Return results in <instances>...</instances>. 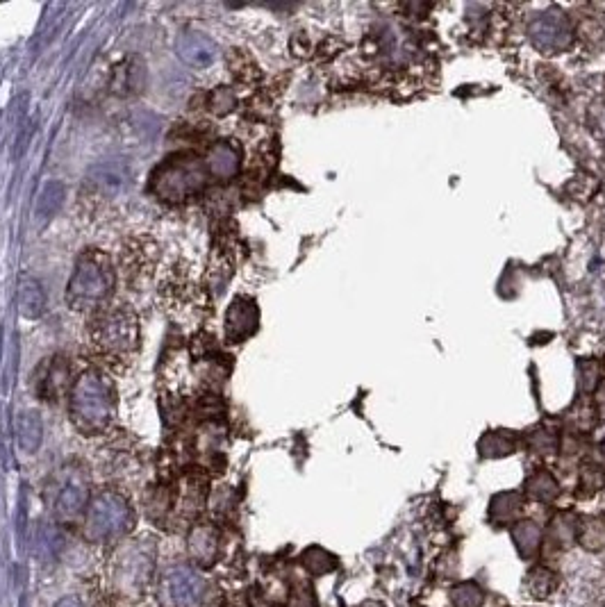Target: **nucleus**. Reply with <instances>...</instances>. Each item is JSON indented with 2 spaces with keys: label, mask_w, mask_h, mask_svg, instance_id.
<instances>
[{
  "label": "nucleus",
  "mask_w": 605,
  "mask_h": 607,
  "mask_svg": "<svg viewBox=\"0 0 605 607\" xmlns=\"http://www.w3.org/2000/svg\"><path fill=\"white\" fill-rule=\"evenodd\" d=\"M157 571V539L135 535L114 544L105 564V585L123 605L142 603L151 592Z\"/></svg>",
  "instance_id": "1"
},
{
  "label": "nucleus",
  "mask_w": 605,
  "mask_h": 607,
  "mask_svg": "<svg viewBox=\"0 0 605 607\" xmlns=\"http://www.w3.org/2000/svg\"><path fill=\"white\" fill-rule=\"evenodd\" d=\"M207 496H210L207 473L203 469H185L171 482H162L151 489L146 501L148 517L167 530L189 528L203 514Z\"/></svg>",
  "instance_id": "2"
},
{
  "label": "nucleus",
  "mask_w": 605,
  "mask_h": 607,
  "mask_svg": "<svg viewBox=\"0 0 605 607\" xmlns=\"http://www.w3.org/2000/svg\"><path fill=\"white\" fill-rule=\"evenodd\" d=\"M69 414L73 426L82 435L96 437L107 432L116 419V392L112 380L96 369L80 373L71 387Z\"/></svg>",
  "instance_id": "3"
},
{
  "label": "nucleus",
  "mask_w": 605,
  "mask_h": 607,
  "mask_svg": "<svg viewBox=\"0 0 605 607\" xmlns=\"http://www.w3.org/2000/svg\"><path fill=\"white\" fill-rule=\"evenodd\" d=\"M116 276L107 255L89 248L82 253L66 287V301L76 312H94L112 296Z\"/></svg>",
  "instance_id": "4"
},
{
  "label": "nucleus",
  "mask_w": 605,
  "mask_h": 607,
  "mask_svg": "<svg viewBox=\"0 0 605 607\" xmlns=\"http://www.w3.org/2000/svg\"><path fill=\"white\" fill-rule=\"evenodd\" d=\"M135 528V510L116 489H101L85 510V537L91 544H119Z\"/></svg>",
  "instance_id": "5"
},
{
  "label": "nucleus",
  "mask_w": 605,
  "mask_h": 607,
  "mask_svg": "<svg viewBox=\"0 0 605 607\" xmlns=\"http://www.w3.org/2000/svg\"><path fill=\"white\" fill-rule=\"evenodd\" d=\"M205 160L192 153L176 155L157 166L151 180L153 194L167 203H187L196 198L207 185Z\"/></svg>",
  "instance_id": "6"
},
{
  "label": "nucleus",
  "mask_w": 605,
  "mask_h": 607,
  "mask_svg": "<svg viewBox=\"0 0 605 607\" xmlns=\"http://www.w3.org/2000/svg\"><path fill=\"white\" fill-rule=\"evenodd\" d=\"M89 339L107 357H126L139 346V321L130 307H101L89 321Z\"/></svg>",
  "instance_id": "7"
},
{
  "label": "nucleus",
  "mask_w": 605,
  "mask_h": 607,
  "mask_svg": "<svg viewBox=\"0 0 605 607\" xmlns=\"http://www.w3.org/2000/svg\"><path fill=\"white\" fill-rule=\"evenodd\" d=\"M160 607H203L207 601V580L192 564H171L155 582Z\"/></svg>",
  "instance_id": "8"
},
{
  "label": "nucleus",
  "mask_w": 605,
  "mask_h": 607,
  "mask_svg": "<svg viewBox=\"0 0 605 607\" xmlns=\"http://www.w3.org/2000/svg\"><path fill=\"white\" fill-rule=\"evenodd\" d=\"M87 505H89V478L85 469L78 467V464L66 467L55 487L53 510L57 514V519L73 521L76 517H80V514H85Z\"/></svg>",
  "instance_id": "9"
},
{
  "label": "nucleus",
  "mask_w": 605,
  "mask_h": 607,
  "mask_svg": "<svg viewBox=\"0 0 605 607\" xmlns=\"http://www.w3.org/2000/svg\"><path fill=\"white\" fill-rule=\"evenodd\" d=\"M187 557L198 571H210L217 567L221 555V530L212 521H201L187 528Z\"/></svg>",
  "instance_id": "10"
},
{
  "label": "nucleus",
  "mask_w": 605,
  "mask_h": 607,
  "mask_svg": "<svg viewBox=\"0 0 605 607\" xmlns=\"http://www.w3.org/2000/svg\"><path fill=\"white\" fill-rule=\"evenodd\" d=\"M530 41L546 53L562 51L571 44V28L567 16L560 12H546L537 16L533 26H530Z\"/></svg>",
  "instance_id": "11"
},
{
  "label": "nucleus",
  "mask_w": 605,
  "mask_h": 607,
  "mask_svg": "<svg viewBox=\"0 0 605 607\" xmlns=\"http://www.w3.org/2000/svg\"><path fill=\"white\" fill-rule=\"evenodd\" d=\"M260 323L258 303L248 296H237L226 312V337L230 344L246 342L255 335Z\"/></svg>",
  "instance_id": "12"
},
{
  "label": "nucleus",
  "mask_w": 605,
  "mask_h": 607,
  "mask_svg": "<svg viewBox=\"0 0 605 607\" xmlns=\"http://www.w3.org/2000/svg\"><path fill=\"white\" fill-rule=\"evenodd\" d=\"M239 166H242V151H239L237 144H232V141H217L205 155L207 176L219 182H228L235 178L239 173Z\"/></svg>",
  "instance_id": "13"
},
{
  "label": "nucleus",
  "mask_w": 605,
  "mask_h": 607,
  "mask_svg": "<svg viewBox=\"0 0 605 607\" xmlns=\"http://www.w3.org/2000/svg\"><path fill=\"white\" fill-rule=\"evenodd\" d=\"M178 57L185 64L192 66V69H207L217 62V44L210 37L201 35V32H185L178 39Z\"/></svg>",
  "instance_id": "14"
},
{
  "label": "nucleus",
  "mask_w": 605,
  "mask_h": 607,
  "mask_svg": "<svg viewBox=\"0 0 605 607\" xmlns=\"http://www.w3.org/2000/svg\"><path fill=\"white\" fill-rule=\"evenodd\" d=\"M39 396L48 403L60 401V396L71 389V373H69V364H66L62 357H55V360L48 364V369L44 376L39 380Z\"/></svg>",
  "instance_id": "15"
},
{
  "label": "nucleus",
  "mask_w": 605,
  "mask_h": 607,
  "mask_svg": "<svg viewBox=\"0 0 605 607\" xmlns=\"http://www.w3.org/2000/svg\"><path fill=\"white\" fill-rule=\"evenodd\" d=\"M578 523L580 519L571 512H558L549 521V532H546V542L555 551H567L569 546L576 544L578 539Z\"/></svg>",
  "instance_id": "16"
},
{
  "label": "nucleus",
  "mask_w": 605,
  "mask_h": 607,
  "mask_svg": "<svg viewBox=\"0 0 605 607\" xmlns=\"http://www.w3.org/2000/svg\"><path fill=\"white\" fill-rule=\"evenodd\" d=\"M512 542H515L519 555L524 557V560H528V557L540 553V548L544 544V532L535 521L521 519L512 526Z\"/></svg>",
  "instance_id": "17"
},
{
  "label": "nucleus",
  "mask_w": 605,
  "mask_h": 607,
  "mask_svg": "<svg viewBox=\"0 0 605 607\" xmlns=\"http://www.w3.org/2000/svg\"><path fill=\"white\" fill-rule=\"evenodd\" d=\"M16 442H19L21 451L35 453L39 451L41 442H44V426H41L39 414L23 412L19 421H16Z\"/></svg>",
  "instance_id": "18"
},
{
  "label": "nucleus",
  "mask_w": 605,
  "mask_h": 607,
  "mask_svg": "<svg viewBox=\"0 0 605 607\" xmlns=\"http://www.w3.org/2000/svg\"><path fill=\"white\" fill-rule=\"evenodd\" d=\"M19 307L26 319H39L46 310L44 287L35 278H23L19 285Z\"/></svg>",
  "instance_id": "19"
},
{
  "label": "nucleus",
  "mask_w": 605,
  "mask_h": 607,
  "mask_svg": "<svg viewBox=\"0 0 605 607\" xmlns=\"http://www.w3.org/2000/svg\"><path fill=\"white\" fill-rule=\"evenodd\" d=\"M558 582V573L551 571L549 567H535L526 573L524 594L528 598H535V601H542V598H549L555 592Z\"/></svg>",
  "instance_id": "20"
},
{
  "label": "nucleus",
  "mask_w": 605,
  "mask_h": 607,
  "mask_svg": "<svg viewBox=\"0 0 605 607\" xmlns=\"http://www.w3.org/2000/svg\"><path fill=\"white\" fill-rule=\"evenodd\" d=\"M521 510H524V498L517 492H503L492 498L490 503V519L496 526H505V523L515 521Z\"/></svg>",
  "instance_id": "21"
},
{
  "label": "nucleus",
  "mask_w": 605,
  "mask_h": 607,
  "mask_svg": "<svg viewBox=\"0 0 605 607\" xmlns=\"http://www.w3.org/2000/svg\"><path fill=\"white\" fill-rule=\"evenodd\" d=\"M576 542L590 553H599L605 548V517H587L578 523V539Z\"/></svg>",
  "instance_id": "22"
},
{
  "label": "nucleus",
  "mask_w": 605,
  "mask_h": 607,
  "mask_svg": "<svg viewBox=\"0 0 605 607\" xmlns=\"http://www.w3.org/2000/svg\"><path fill=\"white\" fill-rule=\"evenodd\" d=\"M298 562H301V567L312 573V576H326V573H333L339 567L337 557L321 546L305 548L301 557H298Z\"/></svg>",
  "instance_id": "23"
},
{
  "label": "nucleus",
  "mask_w": 605,
  "mask_h": 607,
  "mask_svg": "<svg viewBox=\"0 0 605 607\" xmlns=\"http://www.w3.org/2000/svg\"><path fill=\"white\" fill-rule=\"evenodd\" d=\"M64 196H66V191H64L62 182H48V185L41 189V194H39L37 203H35L37 219L41 223L53 219V214L60 210L62 203H64Z\"/></svg>",
  "instance_id": "24"
},
{
  "label": "nucleus",
  "mask_w": 605,
  "mask_h": 607,
  "mask_svg": "<svg viewBox=\"0 0 605 607\" xmlns=\"http://www.w3.org/2000/svg\"><path fill=\"white\" fill-rule=\"evenodd\" d=\"M526 494L533 498V501L551 503L560 496V485L549 471H537L526 480Z\"/></svg>",
  "instance_id": "25"
},
{
  "label": "nucleus",
  "mask_w": 605,
  "mask_h": 607,
  "mask_svg": "<svg viewBox=\"0 0 605 607\" xmlns=\"http://www.w3.org/2000/svg\"><path fill=\"white\" fill-rule=\"evenodd\" d=\"M453 607H483L485 592L478 582H458L449 592Z\"/></svg>",
  "instance_id": "26"
},
{
  "label": "nucleus",
  "mask_w": 605,
  "mask_h": 607,
  "mask_svg": "<svg viewBox=\"0 0 605 607\" xmlns=\"http://www.w3.org/2000/svg\"><path fill=\"white\" fill-rule=\"evenodd\" d=\"M478 451L483 457H505L515 451V442L503 432H487V435L480 439Z\"/></svg>",
  "instance_id": "27"
},
{
  "label": "nucleus",
  "mask_w": 605,
  "mask_h": 607,
  "mask_svg": "<svg viewBox=\"0 0 605 607\" xmlns=\"http://www.w3.org/2000/svg\"><path fill=\"white\" fill-rule=\"evenodd\" d=\"M235 105H237V96H235V91L228 87L214 89V91H210V96H207V110L214 112L217 116L230 114L232 110H235Z\"/></svg>",
  "instance_id": "28"
},
{
  "label": "nucleus",
  "mask_w": 605,
  "mask_h": 607,
  "mask_svg": "<svg viewBox=\"0 0 605 607\" xmlns=\"http://www.w3.org/2000/svg\"><path fill=\"white\" fill-rule=\"evenodd\" d=\"M285 607H319L317 594H314L310 582H296V585L289 589Z\"/></svg>",
  "instance_id": "29"
},
{
  "label": "nucleus",
  "mask_w": 605,
  "mask_h": 607,
  "mask_svg": "<svg viewBox=\"0 0 605 607\" xmlns=\"http://www.w3.org/2000/svg\"><path fill=\"white\" fill-rule=\"evenodd\" d=\"M603 485H605V471L601 467H596V464H590V467L583 469V473H580L578 492L585 498V496H592L599 492Z\"/></svg>",
  "instance_id": "30"
},
{
  "label": "nucleus",
  "mask_w": 605,
  "mask_h": 607,
  "mask_svg": "<svg viewBox=\"0 0 605 607\" xmlns=\"http://www.w3.org/2000/svg\"><path fill=\"white\" fill-rule=\"evenodd\" d=\"M530 448L540 455H551L558 451V432L551 428H540L530 435Z\"/></svg>",
  "instance_id": "31"
},
{
  "label": "nucleus",
  "mask_w": 605,
  "mask_h": 607,
  "mask_svg": "<svg viewBox=\"0 0 605 607\" xmlns=\"http://www.w3.org/2000/svg\"><path fill=\"white\" fill-rule=\"evenodd\" d=\"M55 607H85V605H82L76 596H66Z\"/></svg>",
  "instance_id": "32"
},
{
  "label": "nucleus",
  "mask_w": 605,
  "mask_h": 607,
  "mask_svg": "<svg viewBox=\"0 0 605 607\" xmlns=\"http://www.w3.org/2000/svg\"><path fill=\"white\" fill-rule=\"evenodd\" d=\"M110 180H112V185H119V182H121V178H110ZM98 182H101V185H105L107 176H105V178H98Z\"/></svg>",
  "instance_id": "33"
},
{
  "label": "nucleus",
  "mask_w": 605,
  "mask_h": 607,
  "mask_svg": "<svg viewBox=\"0 0 605 607\" xmlns=\"http://www.w3.org/2000/svg\"><path fill=\"white\" fill-rule=\"evenodd\" d=\"M358 607H385V605H380V603H376V601H369V603H362V605H358Z\"/></svg>",
  "instance_id": "34"
},
{
  "label": "nucleus",
  "mask_w": 605,
  "mask_h": 607,
  "mask_svg": "<svg viewBox=\"0 0 605 607\" xmlns=\"http://www.w3.org/2000/svg\"><path fill=\"white\" fill-rule=\"evenodd\" d=\"M412 607H424V605H412Z\"/></svg>",
  "instance_id": "35"
}]
</instances>
